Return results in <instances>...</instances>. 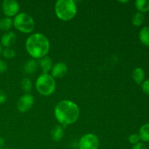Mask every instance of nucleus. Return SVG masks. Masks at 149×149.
<instances>
[{"label": "nucleus", "mask_w": 149, "mask_h": 149, "mask_svg": "<svg viewBox=\"0 0 149 149\" xmlns=\"http://www.w3.org/2000/svg\"><path fill=\"white\" fill-rule=\"evenodd\" d=\"M138 135L141 141L143 142H149V123H146L141 126Z\"/></svg>", "instance_id": "obj_15"}, {"label": "nucleus", "mask_w": 149, "mask_h": 149, "mask_svg": "<svg viewBox=\"0 0 149 149\" xmlns=\"http://www.w3.org/2000/svg\"><path fill=\"white\" fill-rule=\"evenodd\" d=\"M54 113L60 123L63 125H70L75 123L79 119V109L74 102L63 100L55 106Z\"/></svg>", "instance_id": "obj_1"}, {"label": "nucleus", "mask_w": 149, "mask_h": 149, "mask_svg": "<svg viewBox=\"0 0 149 149\" xmlns=\"http://www.w3.org/2000/svg\"><path fill=\"white\" fill-rule=\"evenodd\" d=\"M139 39L141 43L146 47H149V26L143 27L139 32Z\"/></svg>", "instance_id": "obj_12"}, {"label": "nucleus", "mask_w": 149, "mask_h": 149, "mask_svg": "<svg viewBox=\"0 0 149 149\" xmlns=\"http://www.w3.org/2000/svg\"><path fill=\"white\" fill-rule=\"evenodd\" d=\"M34 103V98L30 94H26L22 96L18 100L17 103V108L19 111L24 113L30 110Z\"/></svg>", "instance_id": "obj_8"}, {"label": "nucleus", "mask_w": 149, "mask_h": 149, "mask_svg": "<svg viewBox=\"0 0 149 149\" xmlns=\"http://www.w3.org/2000/svg\"><path fill=\"white\" fill-rule=\"evenodd\" d=\"M135 5L139 13H144L149 11V0H137Z\"/></svg>", "instance_id": "obj_16"}, {"label": "nucleus", "mask_w": 149, "mask_h": 149, "mask_svg": "<svg viewBox=\"0 0 149 149\" xmlns=\"http://www.w3.org/2000/svg\"><path fill=\"white\" fill-rule=\"evenodd\" d=\"M6 100H7V95H6L5 93L0 90V104L5 103Z\"/></svg>", "instance_id": "obj_26"}, {"label": "nucleus", "mask_w": 149, "mask_h": 149, "mask_svg": "<svg viewBox=\"0 0 149 149\" xmlns=\"http://www.w3.org/2000/svg\"><path fill=\"white\" fill-rule=\"evenodd\" d=\"M4 146V138L0 137V149H2Z\"/></svg>", "instance_id": "obj_27"}, {"label": "nucleus", "mask_w": 149, "mask_h": 149, "mask_svg": "<svg viewBox=\"0 0 149 149\" xmlns=\"http://www.w3.org/2000/svg\"><path fill=\"white\" fill-rule=\"evenodd\" d=\"M37 69V63L35 60L31 59L25 63L24 71L27 74H31L34 73Z\"/></svg>", "instance_id": "obj_17"}, {"label": "nucleus", "mask_w": 149, "mask_h": 149, "mask_svg": "<svg viewBox=\"0 0 149 149\" xmlns=\"http://www.w3.org/2000/svg\"><path fill=\"white\" fill-rule=\"evenodd\" d=\"M26 49L32 58H42L49 52V42L42 33H33L26 39Z\"/></svg>", "instance_id": "obj_2"}, {"label": "nucleus", "mask_w": 149, "mask_h": 149, "mask_svg": "<svg viewBox=\"0 0 149 149\" xmlns=\"http://www.w3.org/2000/svg\"><path fill=\"white\" fill-rule=\"evenodd\" d=\"M1 51H2V49H1V45H0V54L1 53Z\"/></svg>", "instance_id": "obj_29"}, {"label": "nucleus", "mask_w": 149, "mask_h": 149, "mask_svg": "<svg viewBox=\"0 0 149 149\" xmlns=\"http://www.w3.org/2000/svg\"><path fill=\"white\" fill-rule=\"evenodd\" d=\"M99 140L94 134H86L80 139L79 143V149H98Z\"/></svg>", "instance_id": "obj_6"}, {"label": "nucleus", "mask_w": 149, "mask_h": 149, "mask_svg": "<svg viewBox=\"0 0 149 149\" xmlns=\"http://www.w3.org/2000/svg\"><path fill=\"white\" fill-rule=\"evenodd\" d=\"M1 53H2L3 56L5 58H7V59H12V58H15V56L16 55V53L14 49H13L10 47L5 48L4 49H3L1 51Z\"/></svg>", "instance_id": "obj_21"}, {"label": "nucleus", "mask_w": 149, "mask_h": 149, "mask_svg": "<svg viewBox=\"0 0 149 149\" xmlns=\"http://www.w3.org/2000/svg\"><path fill=\"white\" fill-rule=\"evenodd\" d=\"M7 70V65L4 61L0 60V74L5 72Z\"/></svg>", "instance_id": "obj_24"}, {"label": "nucleus", "mask_w": 149, "mask_h": 149, "mask_svg": "<svg viewBox=\"0 0 149 149\" xmlns=\"http://www.w3.org/2000/svg\"><path fill=\"white\" fill-rule=\"evenodd\" d=\"M144 20H145V16H144L143 13L138 12V13L134 15L132 20V23L134 26L138 27V26H141L143 23Z\"/></svg>", "instance_id": "obj_19"}, {"label": "nucleus", "mask_w": 149, "mask_h": 149, "mask_svg": "<svg viewBox=\"0 0 149 149\" xmlns=\"http://www.w3.org/2000/svg\"><path fill=\"white\" fill-rule=\"evenodd\" d=\"M2 149H11V148H2Z\"/></svg>", "instance_id": "obj_30"}, {"label": "nucleus", "mask_w": 149, "mask_h": 149, "mask_svg": "<svg viewBox=\"0 0 149 149\" xmlns=\"http://www.w3.org/2000/svg\"><path fill=\"white\" fill-rule=\"evenodd\" d=\"M21 88L26 93H29L32 90V82L29 78H24L21 81Z\"/></svg>", "instance_id": "obj_20"}, {"label": "nucleus", "mask_w": 149, "mask_h": 149, "mask_svg": "<svg viewBox=\"0 0 149 149\" xmlns=\"http://www.w3.org/2000/svg\"><path fill=\"white\" fill-rule=\"evenodd\" d=\"M140 141H141V139H140L138 134H132V135H130V137L128 138V141L130 142V143L132 144V145L138 143L140 142Z\"/></svg>", "instance_id": "obj_22"}, {"label": "nucleus", "mask_w": 149, "mask_h": 149, "mask_svg": "<svg viewBox=\"0 0 149 149\" xmlns=\"http://www.w3.org/2000/svg\"><path fill=\"white\" fill-rule=\"evenodd\" d=\"M132 149H146V146L143 143L139 142L138 143L133 145Z\"/></svg>", "instance_id": "obj_25"}, {"label": "nucleus", "mask_w": 149, "mask_h": 149, "mask_svg": "<svg viewBox=\"0 0 149 149\" xmlns=\"http://www.w3.org/2000/svg\"><path fill=\"white\" fill-rule=\"evenodd\" d=\"M16 39H17V36L14 32L7 31L1 36V44L5 48H8L15 43Z\"/></svg>", "instance_id": "obj_10"}, {"label": "nucleus", "mask_w": 149, "mask_h": 149, "mask_svg": "<svg viewBox=\"0 0 149 149\" xmlns=\"http://www.w3.org/2000/svg\"><path fill=\"white\" fill-rule=\"evenodd\" d=\"M64 135V130L63 127L59 125L55 126L51 131V135L53 141H60Z\"/></svg>", "instance_id": "obj_14"}, {"label": "nucleus", "mask_w": 149, "mask_h": 149, "mask_svg": "<svg viewBox=\"0 0 149 149\" xmlns=\"http://www.w3.org/2000/svg\"><path fill=\"white\" fill-rule=\"evenodd\" d=\"M142 90L146 95L149 96V79L144 80L143 82L142 83Z\"/></svg>", "instance_id": "obj_23"}, {"label": "nucleus", "mask_w": 149, "mask_h": 149, "mask_svg": "<svg viewBox=\"0 0 149 149\" xmlns=\"http://www.w3.org/2000/svg\"><path fill=\"white\" fill-rule=\"evenodd\" d=\"M3 13L7 17L16 16L20 10L18 2L15 0H4L1 4Z\"/></svg>", "instance_id": "obj_7"}, {"label": "nucleus", "mask_w": 149, "mask_h": 149, "mask_svg": "<svg viewBox=\"0 0 149 149\" xmlns=\"http://www.w3.org/2000/svg\"><path fill=\"white\" fill-rule=\"evenodd\" d=\"M55 85L54 78L48 74L39 76L36 81V90L41 95L45 96L52 95L55 90Z\"/></svg>", "instance_id": "obj_4"}, {"label": "nucleus", "mask_w": 149, "mask_h": 149, "mask_svg": "<svg viewBox=\"0 0 149 149\" xmlns=\"http://www.w3.org/2000/svg\"><path fill=\"white\" fill-rule=\"evenodd\" d=\"M39 64L43 71L44 74H47L48 71H49L52 66V61L51 58L48 56H45L42 58L39 61Z\"/></svg>", "instance_id": "obj_13"}, {"label": "nucleus", "mask_w": 149, "mask_h": 149, "mask_svg": "<svg viewBox=\"0 0 149 149\" xmlns=\"http://www.w3.org/2000/svg\"><path fill=\"white\" fill-rule=\"evenodd\" d=\"M119 2H122V3H126V2H128V1H119Z\"/></svg>", "instance_id": "obj_28"}, {"label": "nucleus", "mask_w": 149, "mask_h": 149, "mask_svg": "<svg viewBox=\"0 0 149 149\" xmlns=\"http://www.w3.org/2000/svg\"><path fill=\"white\" fill-rule=\"evenodd\" d=\"M13 25V21L10 17H3L0 20V30L8 31Z\"/></svg>", "instance_id": "obj_18"}, {"label": "nucleus", "mask_w": 149, "mask_h": 149, "mask_svg": "<svg viewBox=\"0 0 149 149\" xmlns=\"http://www.w3.org/2000/svg\"><path fill=\"white\" fill-rule=\"evenodd\" d=\"M15 28L23 33H31L33 31L35 26L33 17L27 13H19L15 17L13 20Z\"/></svg>", "instance_id": "obj_5"}, {"label": "nucleus", "mask_w": 149, "mask_h": 149, "mask_svg": "<svg viewBox=\"0 0 149 149\" xmlns=\"http://www.w3.org/2000/svg\"><path fill=\"white\" fill-rule=\"evenodd\" d=\"M68 71L67 65L64 63H58L52 69V77L53 78H62Z\"/></svg>", "instance_id": "obj_9"}, {"label": "nucleus", "mask_w": 149, "mask_h": 149, "mask_svg": "<svg viewBox=\"0 0 149 149\" xmlns=\"http://www.w3.org/2000/svg\"><path fill=\"white\" fill-rule=\"evenodd\" d=\"M132 78L138 84H142L145 79V71L141 67H137L132 71Z\"/></svg>", "instance_id": "obj_11"}, {"label": "nucleus", "mask_w": 149, "mask_h": 149, "mask_svg": "<svg viewBox=\"0 0 149 149\" xmlns=\"http://www.w3.org/2000/svg\"><path fill=\"white\" fill-rule=\"evenodd\" d=\"M55 12L60 20L68 21L75 17L77 5L73 0H58L55 3Z\"/></svg>", "instance_id": "obj_3"}]
</instances>
